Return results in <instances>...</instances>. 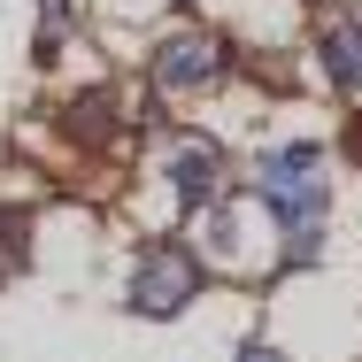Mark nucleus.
<instances>
[{"label": "nucleus", "instance_id": "obj_1", "mask_svg": "<svg viewBox=\"0 0 362 362\" xmlns=\"http://www.w3.org/2000/svg\"><path fill=\"white\" fill-rule=\"evenodd\" d=\"M255 185H262V201L286 223H316L324 216V154H316V146H278Z\"/></svg>", "mask_w": 362, "mask_h": 362}, {"label": "nucleus", "instance_id": "obj_2", "mask_svg": "<svg viewBox=\"0 0 362 362\" xmlns=\"http://www.w3.org/2000/svg\"><path fill=\"white\" fill-rule=\"evenodd\" d=\"M201 293V262L177 247V239H162V247H146L139 278H132V308L139 316H177L185 300Z\"/></svg>", "mask_w": 362, "mask_h": 362}, {"label": "nucleus", "instance_id": "obj_3", "mask_svg": "<svg viewBox=\"0 0 362 362\" xmlns=\"http://www.w3.org/2000/svg\"><path fill=\"white\" fill-rule=\"evenodd\" d=\"M216 70H223V47L209 31H177V39L154 47V85L162 93H193V85H209Z\"/></svg>", "mask_w": 362, "mask_h": 362}, {"label": "nucleus", "instance_id": "obj_4", "mask_svg": "<svg viewBox=\"0 0 362 362\" xmlns=\"http://www.w3.org/2000/svg\"><path fill=\"white\" fill-rule=\"evenodd\" d=\"M170 185H177V201H185V209H201V201L216 193V146H209V139L170 146Z\"/></svg>", "mask_w": 362, "mask_h": 362}, {"label": "nucleus", "instance_id": "obj_5", "mask_svg": "<svg viewBox=\"0 0 362 362\" xmlns=\"http://www.w3.org/2000/svg\"><path fill=\"white\" fill-rule=\"evenodd\" d=\"M324 70H332L339 93L362 100V23H332V31H324Z\"/></svg>", "mask_w": 362, "mask_h": 362}, {"label": "nucleus", "instance_id": "obj_6", "mask_svg": "<svg viewBox=\"0 0 362 362\" xmlns=\"http://www.w3.org/2000/svg\"><path fill=\"white\" fill-rule=\"evenodd\" d=\"M239 362H286V355H278V347H247Z\"/></svg>", "mask_w": 362, "mask_h": 362}]
</instances>
